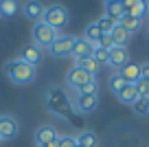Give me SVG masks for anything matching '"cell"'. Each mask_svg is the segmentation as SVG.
<instances>
[{"mask_svg": "<svg viewBox=\"0 0 149 147\" xmlns=\"http://www.w3.org/2000/svg\"><path fill=\"white\" fill-rule=\"evenodd\" d=\"M46 108L61 119H70V114H72V103L59 86H51L46 90Z\"/></svg>", "mask_w": 149, "mask_h": 147, "instance_id": "1", "label": "cell"}, {"mask_svg": "<svg viewBox=\"0 0 149 147\" xmlns=\"http://www.w3.org/2000/svg\"><path fill=\"white\" fill-rule=\"evenodd\" d=\"M5 73L13 83L26 86V83H31L33 79H35V66L26 64V62H22V60H13V62H7Z\"/></svg>", "mask_w": 149, "mask_h": 147, "instance_id": "2", "label": "cell"}, {"mask_svg": "<svg viewBox=\"0 0 149 147\" xmlns=\"http://www.w3.org/2000/svg\"><path fill=\"white\" fill-rule=\"evenodd\" d=\"M42 22L48 24L51 29H55V31H59V29H64L66 24H68V9H66L64 5H51V7H46Z\"/></svg>", "mask_w": 149, "mask_h": 147, "instance_id": "3", "label": "cell"}, {"mask_svg": "<svg viewBox=\"0 0 149 147\" xmlns=\"http://www.w3.org/2000/svg\"><path fill=\"white\" fill-rule=\"evenodd\" d=\"M55 40H57L55 29H51L44 22H35V27H33V42H35L37 48H48Z\"/></svg>", "mask_w": 149, "mask_h": 147, "instance_id": "4", "label": "cell"}, {"mask_svg": "<svg viewBox=\"0 0 149 147\" xmlns=\"http://www.w3.org/2000/svg\"><path fill=\"white\" fill-rule=\"evenodd\" d=\"M72 46H74L72 35H57V40L48 46V53L53 57H70L72 55Z\"/></svg>", "mask_w": 149, "mask_h": 147, "instance_id": "5", "label": "cell"}, {"mask_svg": "<svg viewBox=\"0 0 149 147\" xmlns=\"http://www.w3.org/2000/svg\"><path fill=\"white\" fill-rule=\"evenodd\" d=\"M18 132H20V125H18V121H15L13 116H9V114L0 116V138H2V141L15 138Z\"/></svg>", "mask_w": 149, "mask_h": 147, "instance_id": "6", "label": "cell"}, {"mask_svg": "<svg viewBox=\"0 0 149 147\" xmlns=\"http://www.w3.org/2000/svg\"><path fill=\"white\" fill-rule=\"evenodd\" d=\"M90 79H94V77H92V75H88L86 70H81L79 66H72V68L68 70V75H66V81H68V86L72 88V90H79V88L86 86Z\"/></svg>", "mask_w": 149, "mask_h": 147, "instance_id": "7", "label": "cell"}, {"mask_svg": "<svg viewBox=\"0 0 149 147\" xmlns=\"http://www.w3.org/2000/svg\"><path fill=\"white\" fill-rule=\"evenodd\" d=\"M99 108V94H77V99H74V110L81 112V114H92L94 110Z\"/></svg>", "mask_w": 149, "mask_h": 147, "instance_id": "8", "label": "cell"}, {"mask_svg": "<svg viewBox=\"0 0 149 147\" xmlns=\"http://www.w3.org/2000/svg\"><path fill=\"white\" fill-rule=\"evenodd\" d=\"M127 62H130V53H127L125 46H112V48H110V55H107V66L121 70Z\"/></svg>", "mask_w": 149, "mask_h": 147, "instance_id": "9", "label": "cell"}, {"mask_svg": "<svg viewBox=\"0 0 149 147\" xmlns=\"http://www.w3.org/2000/svg\"><path fill=\"white\" fill-rule=\"evenodd\" d=\"M94 48H97V46L90 44L88 40H84V37H74V46H72V55H70V57H74V62L84 60V57H92Z\"/></svg>", "mask_w": 149, "mask_h": 147, "instance_id": "10", "label": "cell"}, {"mask_svg": "<svg viewBox=\"0 0 149 147\" xmlns=\"http://www.w3.org/2000/svg\"><path fill=\"white\" fill-rule=\"evenodd\" d=\"M22 11H24V15H26L29 20H33V22H42L46 7H44L40 0H26L24 7H22Z\"/></svg>", "mask_w": 149, "mask_h": 147, "instance_id": "11", "label": "cell"}, {"mask_svg": "<svg viewBox=\"0 0 149 147\" xmlns=\"http://www.w3.org/2000/svg\"><path fill=\"white\" fill-rule=\"evenodd\" d=\"M57 130L53 125H42V127H37L35 132V145H48V143H57Z\"/></svg>", "mask_w": 149, "mask_h": 147, "instance_id": "12", "label": "cell"}, {"mask_svg": "<svg viewBox=\"0 0 149 147\" xmlns=\"http://www.w3.org/2000/svg\"><path fill=\"white\" fill-rule=\"evenodd\" d=\"M118 75H121V77L125 79V83H136V81L140 79V64L127 62V64L123 66L121 70H118Z\"/></svg>", "mask_w": 149, "mask_h": 147, "instance_id": "13", "label": "cell"}, {"mask_svg": "<svg viewBox=\"0 0 149 147\" xmlns=\"http://www.w3.org/2000/svg\"><path fill=\"white\" fill-rule=\"evenodd\" d=\"M20 60L26 62V64H31V66H37L42 62V51H40L35 44H29V46L22 48V57H20Z\"/></svg>", "mask_w": 149, "mask_h": 147, "instance_id": "14", "label": "cell"}, {"mask_svg": "<svg viewBox=\"0 0 149 147\" xmlns=\"http://www.w3.org/2000/svg\"><path fill=\"white\" fill-rule=\"evenodd\" d=\"M74 141H77V147H99V136L94 132H79Z\"/></svg>", "mask_w": 149, "mask_h": 147, "instance_id": "15", "label": "cell"}, {"mask_svg": "<svg viewBox=\"0 0 149 147\" xmlns=\"http://www.w3.org/2000/svg\"><path fill=\"white\" fill-rule=\"evenodd\" d=\"M118 27H123L127 33H130V35H134V33L143 27V20H136V18H132V15L123 13V18L118 20Z\"/></svg>", "mask_w": 149, "mask_h": 147, "instance_id": "16", "label": "cell"}, {"mask_svg": "<svg viewBox=\"0 0 149 147\" xmlns=\"http://www.w3.org/2000/svg\"><path fill=\"white\" fill-rule=\"evenodd\" d=\"M74 66H79L81 70H86V73L92 75V77L99 73V68H101V64H99L94 57H84V60H77V62H74Z\"/></svg>", "mask_w": 149, "mask_h": 147, "instance_id": "17", "label": "cell"}, {"mask_svg": "<svg viewBox=\"0 0 149 147\" xmlns=\"http://www.w3.org/2000/svg\"><path fill=\"white\" fill-rule=\"evenodd\" d=\"M138 99V90H136V86L134 83H127L125 88H123L121 92H118V101H123V103H127V106H132V103Z\"/></svg>", "mask_w": 149, "mask_h": 147, "instance_id": "18", "label": "cell"}, {"mask_svg": "<svg viewBox=\"0 0 149 147\" xmlns=\"http://www.w3.org/2000/svg\"><path fill=\"white\" fill-rule=\"evenodd\" d=\"M125 13L132 15V18H136V20H145V15H147V2H145V0H138L136 5H132L130 9H125Z\"/></svg>", "mask_w": 149, "mask_h": 147, "instance_id": "19", "label": "cell"}, {"mask_svg": "<svg viewBox=\"0 0 149 147\" xmlns=\"http://www.w3.org/2000/svg\"><path fill=\"white\" fill-rule=\"evenodd\" d=\"M110 35H112V40H114V44H116V46H125V42L130 40V33H127L123 27H118V24L110 31Z\"/></svg>", "mask_w": 149, "mask_h": 147, "instance_id": "20", "label": "cell"}, {"mask_svg": "<svg viewBox=\"0 0 149 147\" xmlns=\"http://www.w3.org/2000/svg\"><path fill=\"white\" fill-rule=\"evenodd\" d=\"M101 35H103V33L99 31V27H97V24L92 22V24H88V27H86L84 40H88L90 44H94V46H97V44H99V40H101Z\"/></svg>", "mask_w": 149, "mask_h": 147, "instance_id": "21", "label": "cell"}, {"mask_svg": "<svg viewBox=\"0 0 149 147\" xmlns=\"http://www.w3.org/2000/svg\"><path fill=\"white\" fill-rule=\"evenodd\" d=\"M18 0H2V5H0V15H5V18H11V15L18 13Z\"/></svg>", "mask_w": 149, "mask_h": 147, "instance_id": "22", "label": "cell"}, {"mask_svg": "<svg viewBox=\"0 0 149 147\" xmlns=\"http://www.w3.org/2000/svg\"><path fill=\"white\" fill-rule=\"evenodd\" d=\"M123 13H125V11H123V5H121V2H116V5H107L105 15L112 20V22H116V24H118V20L123 18Z\"/></svg>", "mask_w": 149, "mask_h": 147, "instance_id": "23", "label": "cell"}, {"mask_svg": "<svg viewBox=\"0 0 149 147\" xmlns=\"http://www.w3.org/2000/svg\"><path fill=\"white\" fill-rule=\"evenodd\" d=\"M125 86H127V83H125V79H123L121 75H114V77H110V83H107V88H110V90L114 92L116 97H118V92H121Z\"/></svg>", "mask_w": 149, "mask_h": 147, "instance_id": "24", "label": "cell"}, {"mask_svg": "<svg viewBox=\"0 0 149 147\" xmlns=\"http://www.w3.org/2000/svg\"><path fill=\"white\" fill-rule=\"evenodd\" d=\"M94 24H97V27H99V31H101L103 35H107V33H110L112 29L116 27V22H112V20L107 18V15H101V18H99V20H97V22H94Z\"/></svg>", "mask_w": 149, "mask_h": 147, "instance_id": "25", "label": "cell"}, {"mask_svg": "<svg viewBox=\"0 0 149 147\" xmlns=\"http://www.w3.org/2000/svg\"><path fill=\"white\" fill-rule=\"evenodd\" d=\"M77 94H84V97H86V94H90V97H92V94H99V81H97V79H90L86 86H81L79 90H77Z\"/></svg>", "mask_w": 149, "mask_h": 147, "instance_id": "26", "label": "cell"}, {"mask_svg": "<svg viewBox=\"0 0 149 147\" xmlns=\"http://www.w3.org/2000/svg\"><path fill=\"white\" fill-rule=\"evenodd\" d=\"M132 108H134L136 114H147L149 112V99L147 97H138V99L132 103Z\"/></svg>", "mask_w": 149, "mask_h": 147, "instance_id": "27", "label": "cell"}, {"mask_svg": "<svg viewBox=\"0 0 149 147\" xmlns=\"http://www.w3.org/2000/svg\"><path fill=\"white\" fill-rule=\"evenodd\" d=\"M107 55H110V51H107V48H101V46H97L94 53H92V57L99 62V64H107Z\"/></svg>", "mask_w": 149, "mask_h": 147, "instance_id": "28", "label": "cell"}, {"mask_svg": "<svg viewBox=\"0 0 149 147\" xmlns=\"http://www.w3.org/2000/svg\"><path fill=\"white\" fill-rule=\"evenodd\" d=\"M134 86H136V90H138V97H147L149 99V81L147 79H138Z\"/></svg>", "mask_w": 149, "mask_h": 147, "instance_id": "29", "label": "cell"}, {"mask_svg": "<svg viewBox=\"0 0 149 147\" xmlns=\"http://www.w3.org/2000/svg\"><path fill=\"white\" fill-rule=\"evenodd\" d=\"M57 147H77V141H74V136H59Z\"/></svg>", "mask_w": 149, "mask_h": 147, "instance_id": "30", "label": "cell"}, {"mask_svg": "<svg viewBox=\"0 0 149 147\" xmlns=\"http://www.w3.org/2000/svg\"><path fill=\"white\" fill-rule=\"evenodd\" d=\"M97 46H101V48H107V51H110L112 46H116L114 44V40H112V35L110 33H107V35H101V40H99V44Z\"/></svg>", "mask_w": 149, "mask_h": 147, "instance_id": "31", "label": "cell"}, {"mask_svg": "<svg viewBox=\"0 0 149 147\" xmlns=\"http://www.w3.org/2000/svg\"><path fill=\"white\" fill-rule=\"evenodd\" d=\"M140 79H147V81H149V64L140 66Z\"/></svg>", "mask_w": 149, "mask_h": 147, "instance_id": "32", "label": "cell"}, {"mask_svg": "<svg viewBox=\"0 0 149 147\" xmlns=\"http://www.w3.org/2000/svg\"><path fill=\"white\" fill-rule=\"evenodd\" d=\"M136 2H138V0H121L123 11H125V9H130V7H132V5H136Z\"/></svg>", "mask_w": 149, "mask_h": 147, "instance_id": "33", "label": "cell"}, {"mask_svg": "<svg viewBox=\"0 0 149 147\" xmlns=\"http://www.w3.org/2000/svg\"><path fill=\"white\" fill-rule=\"evenodd\" d=\"M103 2H105V7H107V5H116V2H121V0H103Z\"/></svg>", "mask_w": 149, "mask_h": 147, "instance_id": "34", "label": "cell"}, {"mask_svg": "<svg viewBox=\"0 0 149 147\" xmlns=\"http://www.w3.org/2000/svg\"><path fill=\"white\" fill-rule=\"evenodd\" d=\"M40 147H57V143H48V145H40Z\"/></svg>", "mask_w": 149, "mask_h": 147, "instance_id": "35", "label": "cell"}, {"mask_svg": "<svg viewBox=\"0 0 149 147\" xmlns=\"http://www.w3.org/2000/svg\"><path fill=\"white\" fill-rule=\"evenodd\" d=\"M147 13H149V2H147Z\"/></svg>", "mask_w": 149, "mask_h": 147, "instance_id": "36", "label": "cell"}, {"mask_svg": "<svg viewBox=\"0 0 149 147\" xmlns=\"http://www.w3.org/2000/svg\"><path fill=\"white\" fill-rule=\"evenodd\" d=\"M0 5H2V0H0Z\"/></svg>", "mask_w": 149, "mask_h": 147, "instance_id": "37", "label": "cell"}, {"mask_svg": "<svg viewBox=\"0 0 149 147\" xmlns=\"http://www.w3.org/2000/svg\"><path fill=\"white\" fill-rule=\"evenodd\" d=\"M0 143H2V138H0Z\"/></svg>", "mask_w": 149, "mask_h": 147, "instance_id": "38", "label": "cell"}, {"mask_svg": "<svg viewBox=\"0 0 149 147\" xmlns=\"http://www.w3.org/2000/svg\"><path fill=\"white\" fill-rule=\"evenodd\" d=\"M147 114H149V112H147Z\"/></svg>", "mask_w": 149, "mask_h": 147, "instance_id": "39", "label": "cell"}]
</instances>
